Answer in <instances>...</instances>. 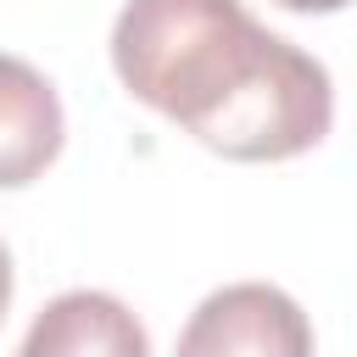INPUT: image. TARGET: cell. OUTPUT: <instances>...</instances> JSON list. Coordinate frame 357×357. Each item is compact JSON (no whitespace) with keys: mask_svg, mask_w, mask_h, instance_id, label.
Returning a JSON list of instances; mask_svg holds the SVG:
<instances>
[{"mask_svg":"<svg viewBox=\"0 0 357 357\" xmlns=\"http://www.w3.org/2000/svg\"><path fill=\"white\" fill-rule=\"evenodd\" d=\"M123 89L229 162H284L335 123L324 61L240 0H128L112 22Z\"/></svg>","mask_w":357,"mask_h":357,"instance_id":"cell-1","label":"cell"},{"mask_svg":"<svg viewBox=\"0 0 357 357\" xmlns=\"http://www.w3.org/2000/svg\"><path fill=\"white\" fill-rule=\"evenodd\" d=\"M173 357H312V324L279 284L240 279L190 312Z\"/></svg>","mask_w":357,"mask_h":357,"instance_id":"cell-2","label":"cell"},{"mask_svg":"<svg viewBox=\"0 0 357 357\" xmlns=\"http://www.w3.org/2000/svg\"><path fill=\"white\" fill-rule=\"evenodd\" d=\"M61 100L39 67L0 50V190L33 184L61 156Z\"/></svg>","mask_w":357,"mask_h":357,"instance_id":"cell-3","label":"cell"},{"mask_svg":"<svg viewBox=\"0 0 357 357\" xmlns=\"http://www.w3.org/2000/svg\"><path fill=\"white\" fill-rule=\"evenodd\" d=\"M17 357H151L139 318L106 290H67L45 301Z\"/></svg>","mask_w":357,"mask_h":357,"instance_id":"cell-4","label":"cell"},{"mask_svg":"<svg viewBox=\"0 0 357 357\" xmlns=\"http://www.w3.org/2000/svg\"><path fill=\"white\" fill-rule=\"evenodd\" d=\"M273 6H284V11H346L351 0H273Z\"/></svg>","mask_w":357,"mask_h":357,"instance_id":"cell-5","label":"cell"},{"mask_svg":"<svg viewBox=\"0 0 357 357\" xmlns=\"http://www.w3.org/2000/svg\"><path fill=\"white\" fill-rule=\"evenodd\" d=\"M6 301H11V251L0 240V318H6Z\"/></svg>","mask_w":357,"mask_h":357,"instance_id":"cell-6","label":"cell"}]
</instances>
